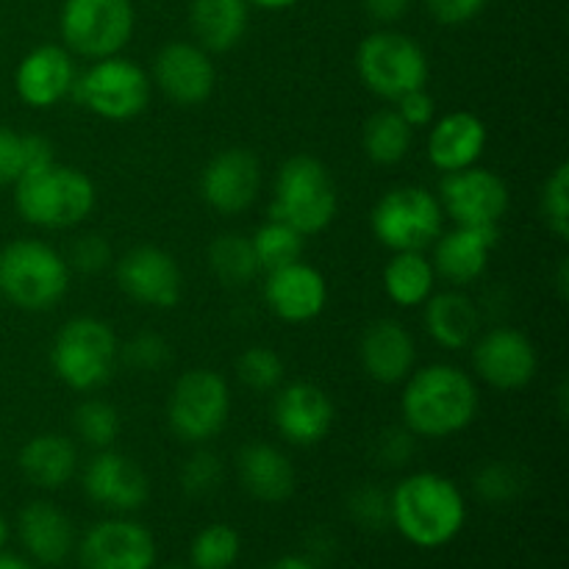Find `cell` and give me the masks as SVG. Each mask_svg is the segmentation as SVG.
Masks as SVG:
<instances>
[{"mask_svg":"<svg viewBox=\"0 0 569 569\" xmlns=\"http://www.w3.org/2000/svg\"><path fill=\"white\" fill-rule=\"evenodd\" d=\"M400 395L403 426L417 439H448L467 431L481 409L476 378L456 365H428L406 378Z\"/></svg>","mask_w":569,"mask_h":569,"instance_id":"6da1fadb","label":"cell"},{"mask_svg":"<svg viewBox=\"0 0 569 569\" xmlns=\"http://www.w3.org/2000/svg\"><path fill=\"white\" fill-rule=\"evenodd\" d=\"M392 526L415 548H445L461 533L467 522V503L461 489L448 476L422 470L406 476L389 492Z\"/></svg>","mask_w":569,"mask_h":569,"instance_id":"7a4b0ae2","label":"cell"},{"mask_svg":"<svg viewBox=\"0 0 569 569\" xmlns=\"http://www.w3.org/2000/svg\"><path fill=\"white\" fill-rule=\"evenodd\" d=\"M94 192L92 178L83 170L70 164L39 167L26 172L14 183V206L28 226L44 228V231H64L76 228L92 214Z\"/></svg>","mask_w":569,"mask_h":569,"instance_id":"3957f363","label":"cell"},{"mask_svg":"<svg viewBox=\"0 0 569 569\" xmlns=\"http://www.w3.org/2000/svg\"><path fill=\"white\" fill-rule=\"evenodd\" d=\"M70 264L39 239H14L0 248V298L20 311H50L70 289Z\"/></svg>","mask_w":569,"mask_h":569,"instance_id":"277c9868","label":"cell"},{"mask_svg":"<svg viewBox=\"0 0 569 569\" xmlns=\"http://www.w3.org/2000/svg\"><path fill=\"white\" fill-rule=\"evenodd\" d=\"M337 209V183L320 159L300 153L283 161L272 183L270 220L287 222L303 237H315L331 226Z\"/></svg>","mask_w":569,"mask_h":569,"instance_id":"5b68a950","label":"cell"},{"mask_svg":"<svg viewBox=\"0 0 569 569\" xmlns=\"http://www.w3.org/2000/svg\"><path fill=\"white\" fill-rule=\"evenodd\" d=\"M120 342L109 322L98 317H72L50 345V370L72 392H94L114 376Z\"/></svg>","mask_w":569,"mask_h":569,"instance_id":"8992f818","label":"cell"},{"mask_svg":"<svg viewBox=\"0 0 569 569\" xmlns=\"http://www.w3.org/2000/svg\"><path fill=\"white\" fill-rule=\"evenodd\" d=\"M356 72L372 94L395 103L415 89H426L431 67L417 39L392 28H381L361 39L356 50Z\"/></svg>","mask_w":569,"mask_h":569,"instance_id":"52a82bcc","label":"cell"},{"mask_svg":"<svg viewBox=\"0 0 569 569\" xmlns=\"http://www.w3.org/2000/svg\"><path fill=\"white\" fill-rule=\"evenodd\" d=\"M150 94H153V81L148 72L137 61L117 53L98 59L89 70H83L72 83L70 98L100 120L122 122L142 114L150 103Z\"/></svg>","mask_w":569,"mask_h":569,"instance_id":"ba28073f","label":"cell"},{"mask_svg":"<svg viewBox=\"0 0 569 569\" xmlns=\"http://www.w3.org/2000/svg\"><path fill=\"white\" fill-rule=\"evenodd\" d=\"M445 211L439 198L426 187H395L381 194L370 214L372 233L392 253L426 250L442 233Z\"/></svg>","mask_w":569,"mask_h":569,"instance_id":"9c48e42d","label":"cell"},{"mask_svg":"<svg viewBox=\"0 0 569 569\" xmlns=\"http://www.w3.org/2000/svg\"><path fill=\"white\" fill-rule=\"evenodd\" d=\"M137 11L131 0H64L59 31L67 50L83 59L117 56L133 37Z\"/></svg>","mask_w":569,"mask_h":569,"instance_id":"30bf717a","label":"cell"},{"mask_svg":"<svg viewBox=\"0 0 569 569\" xmlns=\"http://www.w3.org/2000/svg\"><path fill=\"white\" fill-rule=\"evenodd\" d=\"M231 415V387L214 370L183 372L167 400V426L181 442L206 445L226 428Z\"/></svg>","mask_w":569,"mask_h":569,"instance_id":"8fae6325","label":"cell"},{"mask_svg":"<svg viewBox=\"0 0 569 569\" xmlns=\"http://www.w3.org/2000/svg\"><path fill=\"white\" fill-rule=\"evenodd\" d=\"M437 198L445 217H450L456 226L500 228L511 206L509 183L498 172L478 164L445 172Z\"/></svg>","mask_w":569,"mask_h":569,"instance_id":"7c38bea8","label":"cell"},{"mask_svg":"<svg viewBox=\"0 0 569 569\" xmlns=\"http://www.w3.org/2000/svg\"><path fill=\"white\" fill-rule=\"evenodd\" d=\"M470 350L476 378L500 392L526 389L539 372L537 345L517 328H489L487 333H478Z\"/></svg>","mask_w":569,"mask_h":569,"instance_id":"4fadbf2b","label":"cell"},{"mask_svg":"<svg viewBox=\"0 0 569 569\" xmlns=\"http://www.w3.org/2000/svg\"><path fill=\"white\" fill-rule=\"evenodd\" d=\"M117 287L148 309H172L183 295V276L176 256L156 244H139L114 261Z\"/></svg>","mask_w":569,"mask_h":569,"instance_id":"5bb4252c","label":"cell"},{"mask_svg":"<svg viewBox=\"0 0 569 569\" xmlns=\"http://www.w3.org/2000/svg\"><path fill=\"white\" fill-rule=\"evenodd\" d=\"M83 492L100 509L111 515H131L139 511L150 498L148 472L131 456L106 448L98 450L83 467Z\"/></svg>","mask_w":569,"mask_h":569,"instance_id":"9a60e30c","label":"cell"},{"mask_svg":"<svg viewBox=\"0 0 569 569\" xmlns=\"http://www.w3.org/2000/svg\"><path fill=\"white\" fill-rule=\"evenodd\" d=\"M276 392L272 426L281 433V439L298 445V448H315V445L326 442L333 420H337L331 395L311 381L287 383V387H278Z\"/></svg>","mask_w":569,"mask_h":569,"instance_id":"2e32d148","label":"cell"},{"mask_svg":"<svg viewBox=\"0 0 569 569\" xmlns=\"http://www.w3.org/2000/svg\"><path fill=\"white\" fill-rule=\"evenodd\" d=\"M78 556L83 569H153L156 539L142 522L114 517L83 533Z\"/></svg>","mask_w":569,"mask_h":569,"instance_id":"e0dca14e","label":"cell"},{"mask_svg":"<svg viewBox=\"0 0 569 569\" xmlns=\"http://www.w3.org/2000/svg\"><path fill=\"white\" fill-rule=\"evenodd\" d=\"M261 189V164L248 148H226L206 161L200 172V198L220 214H242Z\"/></svg>","mask_w":569,"mask_h":569,"instance_id":"ac0fdd59","label":"cell"},{"mask_svg":"<svg viewBox=\"0 0 569 569\" xmlns=\"http://www.w3.org/2000/svg\"><path fill=\"white\" fill-rule=\"evenodd\" d=\"M153 87L178 106H200L214 94L217 67L198 42H170L156 53Z\"/></svg>","mask_w":569,"mask_h":569,"instance_id":"d6986e66","label":"cell"},{"mask_svg":"<svg viewBox=\"0 0 569 569\" xmlns=\"http://www.w3.org/2000/svg\"><path fill=\"white\" fill-rule=\"evenodd\" d=\"M264 303L278 320L292 326L317 320L328 306L326 276L303 259L270 270L264 281Z\"/></svg>","mask_w":569,"mask_h":569,"instance_id":"ffe728a7","label":"cell"},{"mask_svg":"<svg viewBox=\"0 0 569 569\" xmlns=\"http://www.w3.org/2000/svg\"><path fill=\"white\" fill-rule=\"evenodd\" d=\"M78 70L72 53L61 44H39L28 50L14 72L17 98L31 109H53L70 98Z\"/></svg>","mask_w":569,"mask_h":569,"instance_id":"44dd1931","label":"cell"},{"mask_svg":"<svg viewBox=\"0 0 569 569\" xmlns=\"http://www.w3.org/2000/svg\"><path fill=\"white\" fill-rule=\"evenodd\" d=\"M500 228L487 226H456L433 239L431 264L437 278L450 287H467L487 272L489 259L498 248Z\"/></svg>","mask_w":569,"mask_h":569,"instance_id":"7402d4cb","label":"cell"},{"mask_svg":"<svg viewBox=\"0 0 569 569\" xmlns=\"http://www.w3.org/2000/svg\"><path fill=\"white\" fill-rule=\"evenodd\" d=\"M361 370L383 387L403 383L415 372L417 345L409 328L392 317L370 322L359 339Z\"/></svg>","mask_w":569,"mask_h":569,"instance_id":"603a6c76","label":"cell"},{"mask_svg":"<svg viewBox=\"0 0 569 569\" xmlns=\"http://www.w3.org/2000/svg\"><path fill=\"white\" fill-rule=\"evenodd\" d=\"M428 131L426 156L433 170L456 172L478 164L487 150V122L472 111H450L433 120Z\"/></svg>","mask_w":569,"mask_h":569,"instance_id":"cb8c5ba5","label":"cell"},{"mask_svg":"<svg viewBox=\"0 0 569 569\" xmlns=\"http://www.w3.org/2000/svg\"><path fill=\"white\" fill-rule=\"evenodd\" d=\"M17 533H20V542L28 556L48 567L61 565L76 545V528H72L70 517L50 500L28 503L17 520Z\"/></svg>","mask_w":569,"mask_h":569,"instance_id":"d4e9b609","label":"cell"},{"mask_svg":"<svg viewBox=\"0 0 569 569\" xmlns=\"http://www.w3.org/2000/svg\"><path fill=\"white\" fill-rule=\"evenodd\" d=\"M244 492L261 503H283L295 492V467L287 453L270 442H248L237 456Z\"/></svg>","mask_w":569,"mask_h":569,"instance_id":"484cf974","label":"cell"},{"mask_svg":"<svg viewBox=\"0 0 569 569\" xmlns=\"http://www.w3.org/2000/svg\"><path fill=\"white\" fill-rule=\"evenodd\" d=\"M422 306H426L422 322H426L428 337L442 350L470 348L481 333V311L459 287L433 292Z\"/></svg>","mask_w":569,"mask_h":569,"instance_id":"4316f807","label":"cell"},{"mask_svg":"<svg viewBox=\"0 0 569 569\" xmlns=\"http://www.w3.org/2000/svg\"><path fill=\"white\" fill-rule=\"evenodd\" d=\"M17 467L28 483L53 492V489L67 487L76 478L78 448L64 433H37L20 448Z\"/></svg>","mask_w":569,"mask_h":569,"instance_id":"83f0119b","label":"cell"},{"mask_svg":"<svg viewBox=\"0 0 569 569\" xmlns=\"http://www.w3.org/2000/svg\"><path fill=\"white\" fill-rule=\"evenodd\" d=\"M248 0H192L189 28L209 53H228L237 48L248 31Z\"/></svg>","mask_w":569,"mask_h":569,"instance_id":"f1b7e54d","label":"cell"},{"mask_svg":"<svg viewBox=\"0 0 569 569\" xmlns=\"http://www.w3.org/2000/svg\"><path fill=\"white\" fill-rule=\"evenodd\" d=\"M383 292L400 309L422 306L437 292V272L422 250H400L383 267Z\"/></svg>","mask_w":569,"mask_h":569,"instance_id":"f546056e","label":"cell"},{"mask_svg":"<svg viewBox=\"0 0 569 569\" xmlns=\"http://www.w3.org/2000/svg\"><path fill=\"white\" fill-rule=\"evenodd\" d=\"M206 259H209L211 276L228 289L250 287L261 272L253 242H250V237L237 231L220 233V237L209 244Z\"/></svg>","mask_w":569,"mask_h":569,"instance_id":"4dcf8cb0","label":"cell"},{"mask_svg":"<svg viewBox=\"0 0 569 569\" xmlns=\"http://www.w3.org/2000/svg\"><path fill=\"white\" fill-rule=\"evenodd\" d=\"M411 144H415V128H409V122L395 109L376 111L361 131V148L372 164H400L409 156Z\"/></svg>","mask_w":569,"mask_h":569,"instance_id":"1f68e13d","label":"cell"},{"mask_svg":"<svg viewBox=\"0 0 569 569\" xmlns=\"http://www.w3.org/2000/svg\"><path fill=\"white\" fill-rule=\"evenodd\" d=\"M56 161L53 144L39 133H17L0 126V187H14L26 172Z\"/></svg>","mask_w":569,"mask_h":569,"instance_id":"d6a6232c","label":"cell"},{"mask_svg":"<svg viewBox=\"0 0 569 569\" xmlns=\"http://www.w3.org/2000/svg\"><path fill=\"white\" fill-rule=\"evenodd\" d=\"M256 250V259H259L261 270H278V267L295 264V261L303 259L306 250V237L300 231H295L292 226L281 220H267L264 226L256 228V233L250 237Z\"/></svg>","mask_w":569,"mask_h":569,"instance_id":"836d02e7","label":"cell"},{"mask_svg":"<svg viewBox=\"0 0 569 569\" xmlns=\"http://www.w3.org/2000/svg\"><path fill=\"white\" fill-rule=\"evenodd\" d=\"M72 431L83 445L94 450H106L117 442L122 431L120 411L100 398H87L72 411Z\"/></svg>","mask_w":569,"mask_h":569,"instance_id":"e575fe53","label":"cell"},{"mask_svg":"<svg viewBox=\"0 0 569 569\" xmlns=\"http://www.w3.org/2000/svg\"><path fill=\"white\" fill-rule=\"evenodd\" d=\"M239 550H242V539L237 528L214 522L192 539L189 559H192V569H231L237 565Z\"/></svg>","mask_w":569,"mask_h":569,"instance_id":"d590c367","label":"cell"},{"mask_svg":"<svg viewBox=\"0 0 569 569\" xmlns=\"http://www.w3.org/2000/svg\"><path fill=\"white\" fill-rule=\"evenodd\" d=\"M237 376L253 392H276L283 383L287 367L283 359L267 345H253V348L242 350L237 359Z\"/></svg>","mask_w":569,"mask_h":569,"instance_id":"8d00e7d4","label":"cell"},{"mask_svg":"<svg viewBox=\"0 0 569 569\" xmlns=\"http://www.w3.org/2000/svg\"><path fill=\"white\" fill-rule=\"evenodd\" d=\"M542 217L548 222L550 233L561 242L569 239V164L559 161L542 183Z\"/></svg>","mask_w":569,"mask_h":569,"instance_id":"74e56055","label":"cell"},{"mask_svg":"<svg viewBox=\"0 0 569 569\" xmlns=\"http://www.w3.org/2000/svg\"><path fill=\"white\" fill-rule=\"evenodd\" d=\"M476 492L487 503H509L526 489V472L511 461H492L476 472Z\"/></svg>","mask_w":569,"mask_h":569,"instance_id":"f35d334b","label":"cell"},{"mask_svg":"<svg viewBox=\"0 0 569 569\" xmlns=\"http://www.w3.org/2000/svg\"><path fill=\"white\" fill-rule=\"evenodd\" d=\"M348 511L356 526L367 528V531H383V528L392 526L389 492L376 487V483H361V487H356L348 498Z\"/></svg>","mask_w":569,"mask_h":569,"instance_id":"ab89813d","label":"cell"},{"mask_svg":"<svg viewBox=\"0 0 569 569\" xmlns=\"http://www.w3.org/2000/svg\"><path fill=\"white\" fill-rule=\"evenodd\" d=\"M222 483V461L211 450H194L181 465V489L189 498H206Z\"/></svg>","mask_w":569,"mask_h":569,"instance_id":"60d3db41","label":"cell"},{"mask_svg":"<svg viewBox=\"0 0 569 569\" xmlns=\"http://www.w3.org/2000/svg\"><path fill=\"white\" fill-rule=\"evenodd\" d=\"M122 361L133 370H142V372H153L161 370L164 365H170L172 359V348L164 337L153 331H142L120 350Z\"/></svg>","mask_w":569,"mask_h":569,"instance_id":"b9f144b4","label":"cell"},{"mask_svg":"<svg viewBox=\"0 0 569 569\" xmlns=\"http://www.w3.org/2000/svg\"><path fill=\"white\" fill-rule=\"evenodd\" d=\"M111 261H114L111 244L103 237H98V233H83V237H78L70 244V253H67L70 270L83 272V276H98L106 267H111Z\"/></svg>","mask_w":569,"mask_h":569,"instance_id":"7bdbcfd3","label":"cell"},{"mask_svg":"<svg viewBox=\"0 0 569 569\" xmlns=\"http://www.w3.org/2000/svg\"><path fill=\"white\" fill-rule=\"evenodd\" d=\"M372 453L383 467H403L417 453V437L406 426L387 428V431L378 433Z\"/></svg>","mask_w":569,"mask_h":569,"instance_id":"ee69618b","label":"cell"},{"mask_svg":"<svg viewBox=\"0 0 569 569\" xmlns=\"http://www.w3.org/2000/svg\"><path fill=\"white\" fill-rule=\"evenodd\" d=\"M487 0H426V9L439 26H467L483 11Z\"/></svg>","mask_w":569,"mask_h":569,"instance_id":"f6af8a7d","label":"cell"},{"mask_svg":"<svg viewBox=\"0 0 569 569\" xmlns=\"http://www.w3.org/2000/svg\"><path fill=\"white\" fill-rule=\"evenodd\" d=\"M395 103H398L395 111H398L415 131L417 128H428L437 120V100L428 94V89H415V92L403 94V98L395 100Z\"/></svg>","mask_w":569,"mask_h":569,"instance_id":"bcb514c9","label":"cell"},{"mask_svg":"<svg viewBox=\"0 0 569 569\" xmlns=\"http://www.w3.org/2000/svg\"><path fill=\"white\" fill-rule=\"evenodd\" d=\"M411 3L415 0H361L367 14L376 22H381V26H395V22L403 20L409 14Z\"/></svg>","mask_w":569,"mask_h":569,"instance_id":"7dc6e473","label":"cell"},{"mask_svg":"<svg viewBox=\"0 0 569 569\" xmlns=\"http://www.w3.org/2000/svg\"><path fill=\"white\" fill-rule=\"evenodd\" d=\"M267 569H317V565L306 559V556H281V559L272 561Z\"/></svg>","mask_w":569,"mask_h":569,"instance_id":"c3c4849f","label":"cell"},{"mask_svg":"<svg viewBox=\"0 0 569 569\" xmlns=\"http://www.w3.org/2000/svg\"><path fill=\"white\" fill-rule=\"evenodd\" d=\"M300 0H248V6H259L264 11H283V9H292L298 6Z\"/></svg>","mask_w":569,"mask_h":569,"instance_id":"681fc988","label":"cell"},{"mask_svg":"<svg viewBox=\"0 0 569 569\" xmlns=\"http://www.w3.org/2000/svg\"><path fill=\"white\" fill-rule=\"evenodd\" d=\"M0 569H33V567L28 565L26 559H20V556L3 553V550H0Z\"/></svg>","mask_w":569,"mask_h":569,"instance_id":"f907efd6","label":"cell"},{"mask_svg":"<svg viewBox=\"0 0 569 569\" xmlns=\"http://www.w3.org/2000/svg\"><path fill=\"white\" fill-rule=\"evenodd\" d=\"M569 264H567V259H561V264H559V276H556V289H559V295H561V300H567V295H569Z\"/></svg>","mask_w":569,"mask_h":569,"instance_id":"816d5d0a","label":"cell"},{"mask_svg":"<svg viewBox=\"0 0 569 569\" xmlns=\"http://www.w3.org/2000/svg\"><path fill=\"white\" fill-rule=\"evenodd\" d=\"M6 542H9V522H6V517L0 515V550L6 548Z\"/></svg>","mask_w":569,"mask_h":569,"instance_id":"f5cc1de1","label":"cell"},{"mask_svg":"<svg viewBox=\"0 0 569 569\" xmlns=\"http://www.w3.org/2000/svg\"><path fill=\"white\" fill-rule=\"evenodd\" d=\"M167 569H187V567H167Z\"/></svg>","mask_w":569,"mask_h":569,"instance_id":"db71d44e","label":"cell"}]
</instances>
